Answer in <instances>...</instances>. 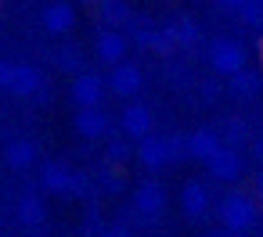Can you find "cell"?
Returning a JSON list of instances; mask_svg holds the SVG:
<instances>
[{"label": "cell", "instance_id": "9a60e30c", "mask_svg": "<svg viewBox=\"0 0 263 237\" xmlns=\"http://www.w3.org/2000/svg\"><path fill=\"white\" fill-rule=\"evenodd\" d=\"M105 130H108V119H105L101 108H80V112H76V133H83V137H101Z\"/></svg>", "mask_w": 263, "mask_h": 237}, {"label": "cell", "instance_id": "9c48e42d", "mask_svg": "<svg viewBox=\"0 0 263 237\" xmlns=\"http://www.w3.org/2000/svg\"><path fill=\"white\" fill-rule=\"evenodd\" d=\"M8 90L15 97H33L40 90V72L33 65H11V79H8Z\"/></svg>", "mask_w": 263, "mask_h": 237}, {"label": "cell", "instance_id": "83f0119b", "mask_svg": "<svg viewBox=\"0 0 263 237\" xmlns=\"http://www.w3.org/2000/svg\"><path fill=\"white\" fill-rule=\"evenodd\" d=\"M8 79H11V65L0 61V90H8Z\"/></svg>", "mask_w": 263, "mask_h": 237}, {"label": "cell", "instance_id": "5bb4252c", "mask_svg": "<svg viewBox=\"0 0 263 237\" xmlns=\"http://www.w3.org/2000/svg\"><path fill=\"white\" fill-rule=\"evenodd\" d=\"M4 158H8L11 169L26 173V169L36 162V144H33V140H11V144L4 147Z\"/></svg>", "mask_w": 263, "mask_h": 237}, {"label": "cell", "instance_id": "e0dca14e", "mask_svg": "<svg viewBox=\"0 0 263 237\" xmlns=\"http://www.w3.org/2000/svg\"><path fill=\"white\" fill-rule=\"evenodd\" d=\"M231 94L234 97H241V101H249V97H256L259 94V76L256 72H238V76H231Z\"/></svg>", "mask_w": 263, "mask_h": 237}, {"label": "cell", "instance_id": "2e32d148", "mask_svg": "<svg viewBox=\"0 0 263 237\" xmlns=\"http://www.w3.org/2000/svg\"><path fill=\"white\" fill-rule=\"evenodd\" d=\"M15 216H18L22 226H40L44 216H47V208H44V201H40L36 194H22L18 205H15Z\"/></svg>", "mask_w": 263, "mask_h": 237}, {"label": "cell", "instance_id": "52a82bcc", "mask_svg": "<svg viewBox=\"0 0 263 237\" xmlns=\"http://www.w3.org/2000/svg\"><path fill=\"white\" fill-rule=\"evenodd\" d=\"M72 173H76V169H69V165H62V162H47V165L40 169V187H44L47 194H69Z\"/></svg>", "mask_w": 263, "mask_h": 237}, {"label": "cell", "instance_id": "3957f363", "mask_svg": "<svg viewBox=\"0 0 263 237\" xmlns=\"http://www.w3.org/2000/svg\"><path fill=\"white\" fill-rule=\"evenodd\" d=\"M162 208H166V187H162L159 180H144V183L134 190V212H137V216L159 219Z\"/></svg>", "mask_w": 263, "mask_h": 237}, {"label": "cell", "instance_id": "8fae6325", "mask_svg": "<svg viewBox=\"0 0 263 237\" xmlns=\"http://www.w3.org/2000/svg\"><path fill=\"white\" fill-rule=\"evenodd\" d=\"M123 133L144 140L152 133V112L144 104H126V112H123Z\"/></svg>", "mask_w": 263, "mask_h": 237}, {"label": "cell", "instance_id": "8992f818", "mask_svg": "<svg viewBox=\"0 0 263 237\" xmlns=\"http://www.w3.org/2000/svg\"><path fill=\"white\" fill-rule=\"evenodd\" d=\"M180 208H184L187 219H202V216L209 212V190H205V183H198V180L184 183V190H180Z\"/></svg>", "mask_w": 263, "mask_h": 237}, {"label": "cell", "instance_id": "ba28073f", "mask_svg": "<svg viewBox=\"0 0 263 237\" xmlns=\"http://www.w3.org/2000/svg\"><path fill=\"white\" fill-rule=\"evenodd\" d=\"M72 26H76L72 4H47V8H44V29H47V33L65 36V33H72Z\"/></svg>", "mask_w": 263, "mask_h": 237}, {"label": "cell", "instance_id": "277c9868", "mask_svg": "<svg viewBox=\"0 0 263 237\" xmlns=\"http://www.w3.org/2000/svg\"><path fill=\"white\" fill-rule=\"evenodd\" d=\"M205 169H209V176H213V180L231 183V180H238V176H241V155H238L231 144H223V147L205 162Z\"/></svg>", "mask_w": 263, "mask_h": 237}, {"label": "cell", "instance_id": "603a6c76", "mask_svg": "<svg viewBox=\"0 0 263 237\" xmlns=\"http://www.w3.org/2000/svg\"><path fill=\"white\" fill-rule=\"evenodd\" d=\"M123 158H130V147L123 140H112L108 144V162H123Z\"/></svg>", "mask_w": 263, "mask_h": 237}, {"label": "cell", "instance_id": "484cf974", "mask_svg": "<svg viewBox=\"0 0 263 237\" xmlns=\"http://www.w3.org/2000/svg\"><path fill=\"white\" fill-rule=\"evenodd\" d=\"M76 58H80L76 51H62V61H58V65H62V69H76V65H80Z\"/></svg>", "mask_w": 263, "mask_h": 237}, {"label": "cell", "instance_id": "4fadbf2b", "mask_svg": "<svg viewBox=\"0 0 263 237\" xmlns=\"http://www.w3.org/2000/svg\"><path fill=\"white\" fill-rule=\"evenodd\" d=\"M123 54H126V40H123L116 29H105V33L98 36V58H101L105 65H119Z\"/></svg>", "mask_w": 263, "mask_h": 237}, {"label": "cell", "instance_id": "7a4b0ae2", "mask_svg": "<svg viewBox=\"0 0 263 237\" xmlns=\"http://www.w3.org/2000/svg\"><path fill=\"white\" fill-rule=\"evenodd\" d=\"M209 65H213V72H220V76H238V72L245 69V51H241V44H234V40H213V47H209Z\"/></svg>", "mask_w": 263, "mask_h": 237}, {"label": "cell", "instance_id": "4dcf8cb0", "mask_svg": "<svg viewBox=\"0 0 263 237\" xmlns=\"http://www.w3.org/2000/svg\"><path fill=\"white\" fill-rule=\"evenodd\" d=\"M256 155H259V158H263V140H259V144H256Z\"/></svg>", "mask_w": 263, "mask_h": 237}, {"label": "cell", "instance_id": "30bf717a", "mask_svg": "<svg viewBox=\"0 0 263 237\" xmlns=\"http://www.w3.org/2000/svg\"><path fill=\"white\" fill-rule=\"evenodd\" d=\"M101 94H105V83H101L98 76H80V79L72 83V101H76L80 108H98V104H101Z\"/></svg>", "mask_w": 263, "mask_h": 237}, {"label": "cell", "instance_id": "ffe728a7", "mask_svg": "<svg viewBox=\"0 0 263 237\" xmlns=\"http://www.w3.org/2000/svg\"><path fill=\"white\" fill-rule=\"evenodd\" d=\"M241 18H245L249 26L263 29V0H249V4H245V11H241Z\"/></svg>", "mask_w": 263, "mask_h": 237}, {"label": "cell", "instance_id": "cb8c5ba5", "mask_svg": "<svg viewBox=\"0 0 263 237\" xmlns=\"http://www.w3.org/2000/svg\"><path fill=\"white\" fill-rule=\"evenodd\" d=\"M101 187H105V190H123V180H119V173H108V169H101Z\"/></svg>", "mask_w": 263, "mask_h": 237}, {"label": "cell", "instance_id": "f1b7e54d", "mask_svg": "<svg viewBox=\"0 0 263 237\" xmlns=\"http://www.w3.org/2000/svg\"><path fill=\"white\" fill-rule=\"evenodd\" d=\"M209 237H238V233H234V230H227V226H223V230H213V233H209Z\"/></svg>", "mask_w": 263, "mask_h": 237}, {"label": "cell", "instance_id": "7402d4cb", "mask_svg": "<svg viewBox=\"0 0 263 237\" xmlns=\"http://www.w3.org/2000/svg\"><path fill=\"white\" fill-rule=\"evenodd\" d=\"M87 190H90V180H87L83 173H72V187H69V194H72V198H83Z\"/></svg>", "mask_w": 263, "mask_h": 237}, {"label": "cell", "instance_id": "4316f807", "mask_svg": "<svg viewBox=\"0 0 263 237\" xmlns=\"http://www.w3.org/2000/svg\"><path fill=\"white\" fill-rule=\"evenodd\" d=\"M105 237H137V233H134L130 226H108V230H105Z\"/></svg>", "mask_w": 263, "mask_h": 237}, {"label": "cell", "instance_id": "d4e9b609", "mask_svg": "<svg viewBox=\"0 0 263 237\" xmlns=\"http://www.w3.org/2000/svg\"><path fill=\"white\" fill-rule=\"evenodd\" d=\"M245 4H249V0H220V8H223V11H231V15H241V11H245Z\"/></svg>", "mask_w": 263, "mask_h": 237}, {"label": "cell", "instance_id": "44dd1931", "mask_svg": "<svg viewBox=\"0 0 263 237\" xmlns=\"http://www.w3.org/2000/svg\"><path fill=\"white\" fill-rule=\"evenodd\" d=\"M177 40H180V47H195L198 44V26L195 22H180L177 26Z\"/></svg>", "mask_w": 263, "mask_h": 237}, {"label": "cell", "instance_id": "ac0fdd59", "mask_svg": "<svg viewBox=\"0 0 263 237\" xmlns=\"http://www.w3.org/2000/svg\"><path fill=\"white\" fill-rule=\"evenodd\" d=\"M152 47H155L159 54H170L173 47H180V40H177V26H170V29H155Z\"/></svg>", "mask_w": 263, "mask_h": 237}, {"label": "cell", "instance_id": "f546056e", "mask_svg": "<svg viewBox=\"0 0 263 237\" xmlns=\"http://www.w3.org/2000/svg\"><path fill=\"white\" fill-rule=\"evenodd\" d=\"M256 190H259V194H263V169H259V173H256Z\"/></svg>", "mask_w": 263, "mask_h": 237}, {"label": "cell", "instance_id": "6da1fadb", "mask_svg": "<svg viewBox=\"0 0 263 237\" xmlns=\"http://www.w3.org/2000/svg\"><path fill=\"white\" fill-rule=\"evenodd\" d=\"M216 216H220V223H223L227 230L241 233V230H249V226L256 223V201H252L249 194H227V198L216 205Z\"/></svg>", "mask_w": 263, "mask_h": 237}, {"label": "cell", "instance_id": "7c38bea8", "mask_svg": "<svg viewBox=\"0 0 263 237\" xmlns=\"http://www.w3.org/2000/svg\"><path fill=\"white\" fill-rule=\"evenodd\" d=\"M220 147H223V140H220L213 130H198V133H191V137H187V155H191V158H198V162H209Z\"/></svg>", "mask_w": 263, "mask_h": 237}, {"label": "cell", "instance_id": "5b68a950", "mask_svg": "<svg viewBox=\"0 0 263 237\" xmlns=\"http://www.w3.org/2000/svg\"><path fill=\"white\" fill-rule=\"evenodd\" d=\"M108 87H112L116 97H134V94L144 87V76H141V69L119 61V65H112V79H108Z\"/></svg>", "mask_w": 263, "mask_h": 237}, {"label": "cell", "instance_id": "d6986e66", "mask_svg": "<svg viewBox=\"0 0 263 237\" xmlns=\"http://www.w3.org/2000/svg\"><path fill=\"white\" fill-rule=\"evenodd\" d=\"M101 15H105V22H112V29L119 26V22H126V4H123V0H105V4H101Z\"/></svg>", "mask_w": 263, "mask_h": 237}]
</instances>
